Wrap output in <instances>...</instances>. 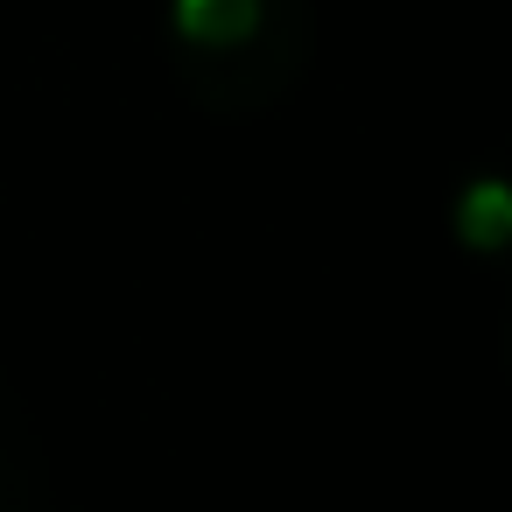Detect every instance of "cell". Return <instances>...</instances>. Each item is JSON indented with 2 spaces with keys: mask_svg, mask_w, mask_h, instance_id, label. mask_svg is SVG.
Here are the masks:
<instances>
[{
  "mask_svg": "<svg viewBox=\"0 0 512 512\" xmlns=\"http://www.w3.org/2000/svg\"><path fill=\"white\" fill-rule=\"evenodd\" d=\"M169 22L197 50H232L260 29V0H169Z\"/></svg>",
  "mask_w": 512,
  "mask_h": 512,
  "instance_id": "1",
  "label": "cell"
},
{
  "mask_svg": "<svg viewBox=\"0 0 512 512\" xmlns=\"http://www.w3.org/2000/svg\"><path fill=\"white\" fill-rule=\"evenodd\" d=\"M456 239L470 253H505L512 246V183L505 176H477L456 197Z\"/></svg>",
  "mask_w": 512,
  "mask_h": 512,
  "instance_id": "2",
  "label": "cell"
}]
</instances>
